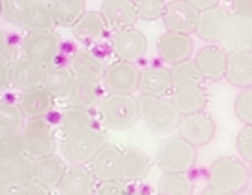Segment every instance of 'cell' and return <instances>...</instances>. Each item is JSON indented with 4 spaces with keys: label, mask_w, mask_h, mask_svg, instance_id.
<instances>
[{
    "label": "cell",
    "mask_w": 252,
    "mask_h": 195,
    "mask_svg": "<svg viewBox=\"0 0 252 195\" xmlns=\"http://www.w3.org/2000/svg\"><path fill=\"white\" fill-rule=\"evenodd\" d=\"M199 9L184 2V0H169L164 4L160 21L164 24L166 32L182 35H193L199 21Z\"/></svg>",
    "instance_id": "cell-9"
},
{
    "label": "cell",
    "mask_w": 252,
    "mask_h": 195,
    "mask_svg": "<svg viewBox=\"0 0 252 195\" xmlns=\"http://www.w3.org/2000/svg\"><path fill=\"white\" fill-rule=\"evenodd\" d=\"M7 177H9V188H19L33 181V159L26 155L7 161Z\"/></svg>",
    "instance_id": "cell-33"
},
{
    "label": "cell",
    "mask_w": 252,
    "mask_h": 195,
    "mask_svg": "<svg viewBox=\"0 0 252 195\" xmlns=\"http://www.w3.org/2000/svg\"><path fill=\"white\" fill-rule=\"evenodd\" d=\"M61 50V37L54 32H32L22 41V57L42 66L56 63Z\"/></svg>",
    "instance_id": "cell-7"
},
{
    "label": "cell",
    "mask_w": 252,
    "mask_h": 195,
    "mask_svg": "<svg viewBox=\"0 0 252 195\" xmlns=\"http://www.w3.org/2000/svg\"><path fill=\"white\" fill-rule=\"evenodd\" d=\"M0 59H6V57H2V56H0ZM6 61H7V59H6Z\"/></svg>",
    "instance_id": "cell-53"
},
{
    "label": "cell",
    "mask_w": 252,
    "mask_h": 195,
    "mask_svg": "<svg viewBox=\"0 0 252 195\" xmlns=\"http://www.w3.org/2000/svg\"><path fill=\"white\" fill-rule=\"evenodd\" d=\"M24 151L30 159H41L56 153V136L44 118L28 120L21 129Z\"/></svg>",
    "instance_id": "cell-6"
},
{
    "label": "cell",
    "mask_w": 252,
    "mask_h": 195,
    "mask_svg": "<svg viewBox=\"0 0 252 195\" xmlns=\"http://www.w3.org/2000/svg\"><path fill=\"white\" fill-rule=\"evenodd\" d=\"M133 2L138 19L144 21H158L166 4V0H133Z\"/></svg>",
    "instance_id": "cell-40"
},
{
    "label": "cell",
    "mask_w": 252,
    "mask_h": 195,
    "mask_svg": "<svg viewBox=\"0 0 252 195\" xmlns=\"http://www.w3.org/2000/svg\"><path fill=\"white\" fill-rule=\"evenodd\" d=\"M72 28H74V35L85 44L103 41L109 33V26L99 11H85Z\"/></svg>",
    "instance_id": "cell-28"
},
{
    "label": "cell",
    "mask_w": 252,
    "mask_h": 195,
    "mask_svg": "<svg viewBox=\"0 0 252 195\" xmlns=\"http://www.w3.org/2000/svg\"><path fill=\"white\" fill-rule=\"evenodd\" d=\"M138 91H140L142 96L169 98V94L173 91L169 68H166V66H147L146 70H140Z\"/></svg>",
    "instance_id": "cell-24"
},
{
    "label": "cell",
    "mask_w": 252,
    "mask_h": 195,
    "mask_svg": "<svg viewBox=\"0 0 252 195\" xmlns=\"http://www.w3.org/2000/svg\"><path fill=\"white\" fill-rule=\"evenodd\" d=\"M195 182L191 181L188 171H162L158 179L160 195H193Z\"/></svg>",
    "instance_id": "cell-31"
},
{
    "label": "cell",
    "mask_w": 252,
    "mask_h": 195,
    "mask_svg": "<svg viewBox=\"0 0 252 195\" xmlns=\"http://www.w3.org/2000/svg\"><path fill=\"white\" fill-rule=\"evenodd\" d=\"M32 4H46V0H32Z\"/></svg>",
    "instance_id": "cell-51"
},
{
    "label": "cell",
    "mask_w": 252,
    "mask_h": 195,
    "mask_svg": "<svg viewBox=\"0 0 252 195\" xmlns=\"http://www.w3.org/2000/svg\"><path fill=\"white\" fill-rule=\"evenodd\" d=\"M140 68L134 63L114 61L105 66L101 83L111 94H134L138 91Z\"/></svg>",
    "instance_id": "cell-10"
},
{
    "label": "cell",
    "mask_w": 252,
    "mask_h": 195,
    "mask_svg": "<svg viewBox=\"0 0 252 195\" xmlns=\"http://www.w3.org/2000/svg\"><path fill=\"white\" fill-rule=\"evenodd\" d=\"M11 195H52V194H50V190H46L44 186L37 184L35 181H32V182H28V184H24V186L15 188V192Z\"/></svg>",
    "instance_id": "cell-44"
},
{
    "label": "cell",
    "mask_w": 252,
    "mask_h": 195,
    "mask_svg": "<svg viewBox=\"0 0 252 195\" xmlns=\"http://www.w3.org/2000/svg\"><path fill=\"white\" fill-rule=\"evenodd\" d=\"M32 0H0V17L7 22L22 28L32 11Z\"/></svg>",
    "instance_id": "cell-34"
},
{
    "label": "cell",
    "mask_w": 252,
    "mask_h": 195,
    "mask_svg": "<svg viewBox=\"0 0 252 195\" xmlns=\"http://www.w3.org/2000/svg\"><path fill=\"white\" fill-rule=\"evenodd\" d=\"M228 15H230V11L224 6H219V4L204 9L199 13V21H197L193 33L199 39H203L206 44H221Z\"/></svg>",
    "instance_id": "cell-14"
},
{
    "label": "cell",
    "mask_w": 252,
    "mask_h": 195,
    "mask_svg": "<svg viewBox=\"0 0 252 195\" xmlns=\"http://www.w3.org/2000/svg\"><path fill=\"white\" fill-rule=\"evenodd\" d=\"M136 101H138V116L146 122L151 131L168 134L177 129L181 114L175 111L169 98L140 96L136 98Z\"/></svg>",
    "instance_id": "cell-4"
},
{
    "label": "cell",
    "mask_w": 252,
    "mask_h": 195,
    "mask_svg": "<svg viewBox=\"0 0 252 195\" xmlns=\"http://www.w3.org/2000/svg\"><path fill=\"white\" fill-rule=\"evenodd\" d=\"M169 101L175 107V111L181 116L203 112L208 107V92L204 89V83L199 85H184L177 87L169 94Z\"/></svg>",
    "instance_id": "cell-15"
},
{
    "label": "cell",
    "mask_w": 252,
    "mask_h": 195,
    "mask_svg": "<svg viewBox=\"0 0 252 195\" xmlns=\"http://www.w3.org/2000/svg\"><path fill=\"white\" fill-rule=\"evenodd\" d=\"M232 15L252 19V0H230Z\"/></svg>",
    "instance_id": "cell-45"
},
{
    "label": "cell",
    "mask_w": 252,
    "mask_h": 195,
    "mask_svg": "<svg viewBox=\"0 0 252 195\" xmlns=\"http://www.w3.org/2000/svg\"><path fill=\"white\" fill-rule=\"evenodd\" d=\"M107 61L101 56H98L94 50L89 46L76 50V54L72 56V74L74 77L89 79V81H101L103 72H105Z\"/></svg>",
    "instance_id": "cell-20"
},
{
    "label": "cell",
    "mask_w": 252,
    "mask_h": 195,
    "mask_svg": "<svg viewBox=\"0 0 252 195\" xmlns=\"http://www.w3.org/2000/svg\"><path fill=\"white\" fill-rule=\"evenodd\" d=\"M26 155L22 142L21 129L19 131H0V161H11Z\"/></svg>",
    "instance_id": "cell-37"
},
{
    "label": "cell",
    "mask_w": 252,
    "mask_h": 195,
    "mask_svg": "<svg viewBox=\"0 0 252 195\" xmlns=\"http://www.w3.org/2000/svg\"><path fill=\"white\" fill-rule=\"evenodd\" d=\"M122 167V149L105 144L89 162V169L96 177V181H112L120 179Z\"/></svg>",
    "instance_id": "cell-21"
},
{
    "label": "cell",
    "mask_w": 252,
    "mask_h": 195,
    "mask_svg": "<svg viewBox=\"0 0 252 195\" xmlns=\"http://www.w3.org/2000/svg\"><path fill=\"white\" fill-rule=\"evenodd\" d=\"M228 50L223 44H204L193 52L191 61L195 63L203 81H219L224 76Z\"/></svg>",
    "instance_id": "cell-12"
},
{
    "label": "cell",
    "mask_w": 252,
    "mask_h": 195,
    "mask_svg": "<svg viewBox=\"0 0 252 195\" xmlns=\"http://www.w3.org/2000/svg\"><path fill=\"white\" fill-rule=\"evenodd\" d=\"M251 184V166L238 157H219L210 164L208 186L230 194H243Z\"/></svg>",
    "instance_id": "cell-1"
},
{
    "label": "cell",
    "mask_w": 252,
    "mask_h": 195,
    "mask_svg": "<svg viewBox=\"0 0 252 195\" xmlns=\"http://www.w3.org/2000/svg\"><path fill=\"white\" fill-rule=\"evenodd\" d=\"M193 52H195V42L191 39V35L164 32L157 41V54L162 63L169 66L191 59Z\"/></svg>",
    "instance_id": "cell-13"
},
{
    "label": "cell",
    "mask_w": 252,
    "mask_h": 195,
    "mask_svg": "<svg viewBox=\"0 0 252 195\" xmlns=\"http://www.w3.org/2000/svg\"><path fill=\"white\" fill-rule=\"evenodd\" d=\"M24 126V116L13 103L0 101V131H19Z\"/></svg>",
    "instance_id": "cell-38"
},
{
    "label": "cell",
    "mask_w": 252,
    "mask_h": 195,
    "mask_svg": "<svg viewBox=\"0 0 252 195\" xmlns=\"http://www.w3.org/2000/svg\"><path fill=\"white\" fill-rule=\"evenodd\" d=\"M61 131L63 134H72V132L83 131V129H89V127L94 126V114H92V109H85V107H74V105H68V109L63 112L61 116Z\"/></svg>",
    "instance_id": "cell-32"
},
{
    "label": "cell",
    "mask_w": 252,
    "mask_h": 195,
    "mask_svg": "<svg viewBox=\"0 0 252 195\" xmlns=\"http://www.w3.org/2000/svg\"><path fill=\"white\" fill-rule=\"evenodd\" d=\"M96 184V177L87 166H70L66 167L57 192L59 195H92Z\"/></svg>",
    "instance_id": "cell-19"
},
{
    "label": "cell",
    "mask_w": 252,
    "mask_h": 195,
    "mask_svg": "<svg viewBox=\"0 0 252 195\" xmlns=\"http://www.w3.org/2000/svg\"><path fill=\"white\" fill-rule=\"evenodd\" d=\"M99 13L107 22L109 30H114V32L134 28V24L138 21L133 0H103Z\"/></svg>",
    "instance_id": "cell-16"
},
{
    "label": "cell",
    "mask_w": 252,
    "mask_h": 195,
    "mask_svg": "<svg viewBox=\"0 0 252 195\" xmlns=\"http://www.w3.org/2000/svg\"><path fill=\"white\" fill-rule=\"evenodd\" d=\"M0 195H11L9 188H0Z\"/></svg>",
    "instance_id": "cell-50"
},
{
    "label": "cell",
    "mask_w": 252,
    "mask_h": 195,
    "mask_svg": "<svg viewBox=\"0 0 252 195\" xmlns=\"http://www.w3.org/2000/svg\"><path fill=\"white\" fill-rule=\"evenodd\" d=\"M17 107H19V111L22 112L24 118H44L54 107V98L46 89L35 87V89L22 91Z\"/></svg>",
    "instance_id": "cell-27"
},
{
    "label": "cell",
    "mask_w": 252,
    "mask_h": 195,
    "mask_svg": "<svg viewBox=\"0 0 252 195\" xmlns=\"http://www.w3.org/2000/svg\"><path fill=\"white\" fill-rule=\"evenodd\" d=\"M54 24L61 28H72L77 19L87 11L85 0H46Z\"/></svg>",
    "instance_id": "cell-29"
},
{
    "label": "cell",
    "mask_w": 252,
    "mask_h": 195,
    "mask_svg": "<svg viewBox=\"0 0 252 195\" xmlns=\"http://www.w3.org/2000/svg\"><path fill=\"white\" fill-rule=\"evenodd\" d=\"M169 77H171V87H184V85H199L204 83L199 70H197L195 63L188 59V61H182L179 65H173L169 68Z\"/></svg>",
    "instance_id": "cell-35"
},
{
    "label": "cell",
    "mask_w": 252,
    "mask_h": 195,
    "mask_svg": "<svg viewBox=\"0 0 252 195\" xmlns=\"http://www.w3.org/2000/svg\"><path fill=\"white\" fill-rule=\"evenodd\" d=\"M184 2H188L191 6L199 9V11H204V9H208V7H214L219 4V0H184Z\"/></svg>",
    "instance_id": "cell-47"
},
{
    "label": "cell",
    "mask_w": 252,
    "mask_h": 195,
    "mask_svg": "<svg viewBox=\"0 0 252 195\" xmlns=\"http://www.w3.org/2000/svg\"><path fill=\"white\" fill-rule=\"evenodd\" d=\"M234 112L243 126L252 124V89L245 87L239 89L238 96L234 99Z\"/></svg>",
    "instance_id": "cell-39"
},
{
    "label": "cell",
    "mask_w": 252,
    "mask_h": 195,
    "mask_svg": "<svg viewBox=\"0 0 252 195\" xmlns=\"http://www.w3.org/2000/svg\"><path fill=\"white\" fill-rule=\"evenodd\" d=\"M72 77H74L72 70L63 66V65H56V63L46 65L44 66V76H42L41 87L46 89L52 94V98H64Z\"/></svg>",
    "instance_id": "cell-30"
},
{
    "label": "cell",
    "mask_w": 252,
    "mask_h": 195,
    "mask_svg": "<svg viewBox=\"0 0 252 195\" xmlns=\"http://www.w3.org/2000/svg\"><path fill=\"white\" fill-rule=\"evenodd\" d=\"M177 134L195 149L204 147L216 136V122L206 111L181 116L179 124H177Z\"/></svg>",
    "instance_id": "cell-8"
},
{
    "label": "cell",
    "mask_w": 252,
    "mask_h": 195,
    "mask_svg": "<svg viewBox=\"0 0 252 195\" xmlns=\"http://www.w3.org/2000/svg\"><path fill=\"white\" fill-rule=\"evenodd\" d=\"M101 87L99 81H89L81 77H72L70 85L66 89L64 99L68 105L74 107H85V109H94L101 101Z\"/></svg>",
    "instance_id": "cell-23"
},
{
    "label": "cell",
    "mask_w": 252,
    "mask_h": 195,
    "mask_svg": "<svg viewBox=\"0 0 252 195\" xmlns=\"http://www.w3.org/2000/svg\"><path fill=\"white\" fill-rule=\"evenodd\" d=\"M111 46L120 61L136 65L147 54V37L136 28L118 30L111 35Z\"/></svg>",
    "instance_id": "cell-11"
},
{
    "label": "cell",
    "mask_w": 252,
    "mask_h": 195,
    "mask_svg": "<svg viewBox=\"0 0 252 195\" xmlns=\"http://www.w3.org/2000/svg\"><path fill=\"white\" fill-rule=\"evenodd\" d=\"M236 151H238V159L251 166L252 161V124L243 126L241 131L236 136Z\"/></svg>",
    "instance_id": "cell-41"
},
{
    "label": "cell",
    "mask_w": 252,
    "mask_h": 195,
    "mask_svg": "<svg viewBox=\"0 0 252 195\" xmlns=\"http://www.w3.org/2000/svg\"><path fill=\"white\" fill-rule=\"evenodd\" d=\"M131 195H147V194H131Z\"/></svg>",
    "instance_id": "cell-52"
},
{
    "label": "cell",
    "mask_w": 252,
    "mask_h": 195,
    "mask_svg": "<svg viewBox=\"0 0 252 195\" xmlns=\"http://www.w3.org/2000/svg\"><path fill=\"white\" fill-rule=\"evenodd\" d=\"M54 26L56 24H54V19H52L48 6L46 4H33L22 28L26 30L28 33H32V32H52Z\"/></svg>",
    "instance_id": "cell-36"
},
{
    "label": "cell",
    "mask_w": 252,
    "mask_h": 195,
    "mask_svg": "<svg viewBox=\"0 0 252 195\" xmlns=\"http://www.w3.org/2000/svg\"><path fill=\"white\" fill-rule=\"evenodd\" d=\"M199 195H238V194H230V192H223V190H217V188H212V186H204Z\"/></svg>",
    "instance_id": "cell-49"
},
{
    "label": "cell",
    "mask_w": 252,
    "mask_h": 195,
    "mask_svg": "<svg viewBox=\"0 0 252 195\" xmlns=\"http://www.w3.org/2000/svg\"><path fill=\"white\" fill-rule=\"evenodd\" d=\"M103 126L111 131H127L140 120L134 94H109L99 101Z\"/></svg>",
    "instance_id": "cell-3"
},
{
    "label": "cell",
    "mask_w": 252,
    "mask_h": 195,
    "mask_svg": "<svg viewBox=\"0 0 252 195\" xmlns=\"http://www.w3.org/2000/svg\"><path fill=\"white\" fill-rule=\"evenodd\" d=\"M0 56L6 57L9 63H13L17 59V44H15L13 37L4 30H0Z\"/></svg>",
    "instance_id": "cell-43"
},
{
    "label": "cell",
    "mask_w": 252,
    "mask_h": 195,
    "mask_svg": "<svg viewBox=\"0 0 252 195\" xmlns=\"http://www.w3.org/2000/svg\"><path fill=\"white\" fill-rule=\"evenodd\" d=\"M226 83L236 89H245L252 83V52L251 50H234L226 56L224 76Z\"/></svg>",
    "instance_id": "cell-17"
},
{
    "label": "cell",
    "mask_w": 252,
    "mask_h": 195,
    "mask_svg": "<svg viewBox=\"0 0 252 195\" xmlns=\"http://www.w3.org/2000/svg\"><path fill=\"white\" fill-rule=\"evenodd\" d=\"M107 144V134L92 126L83 131L66 134L61 142V157L70 166H87L92 157Z\"/></svg>",
    "instance_id": "cell-2"
},
{
    "label": "cell",
    "mask_w": 252,
    "mask_h": 195,
    "mask_svg": "<svg viewBox=\"0 0 252 195\" xmlns=\"http://www.w3.org/2000/svg\"><path fill=\"white\" fill-rule=\"evenodd\" d=\"M151 157L140 147H129L122 151V167H120V179L126 182H136L146 179L151 171Z\"/></svg>",
    "instance_id": "cell-25"
},
{
    "label": "cell",
    "mask_w": 252,
    "mask_h": 195,
    "mask_svg": "<svg viewBox=\"0 0 252 195\" xmlns=\"http://www.w3.org/2000/svg\"><path fill=\"white\" fill-rule=\"evenodd\" d=\"M0 188H9V177H7V161H0Z\"/></svg>",
    "instance_id": "cell-48"
},
{
    "label": "cell",
    "mask_w": 252,
    "mask_h": 195,
    "mask_svg": "<svg viewBox=\"0 0 252 195\" xmlns=\"http://www.w3.org/2000/svg\"><path fill=\"white\" fill-rule=\"evenodd\" d=\"M155 157L162 171H189L197 161V149L179 134H171L160 142Z\"/></svg>",
    "instance_id": "cell-5"
},
{
    "label": "cell",
    "mask_w": 252,
    "mask_h": 195,
    "mask_svg": "<svg viewBox=\"0 0 252 195\" xmlns=\"http://www.w3.org/2000/svg\"><path fill=\"white\" fill-rule=\"evenodd\" d=\"M66 167H68L66 162L61 157H57L56 153L41 157V159H33V181L50 192L57 190Z\"/></svg>",
    "instance_id": "cell-22"
},
{
    "label": "cell",
    "mask_w": 252,
    "mask_h": 195,
    "mask_svg": "<svg viewBox=\"0 0 252 195\" xmlns=\"http://www.w3.org/2000/svg\"><path fill=\"white\" fill-rule=\"evenodd\" d=\"M92 195H131V186H129V182L122 181V179L98 181Z\"/></svg>",
    "instance_id": "cell-42"
},
{
    "label": "cell",
    "mask_w": 252,
    "mask_h": 195,
    "mask_svg": "<svg viewBox=\"0 0 252 195\" xmlns=\"http://www.w3.org/2000/svg\"><path fill=\"white\" fill-rule=\"evenodd\" d=\"M44 76V66L39 63H33L24 57H17L13 63L9 65V83L17 91H28L42 85Z\"/></svg>",
    "instance_id": "cell-18"
},
{
    "label": "cell",
    "mask_w": 252,
    "mask_h": 195,
    "mask_svg": "<svg viewBox=\"0 0 252 195\" xmlns=\"http://www.w3.org/2000/svg\"><path fill=\"white\" fill-rule=\"evenodd\" d=\"M223 46L228 52L234 50H251L252 46V19L228 15V21L224 26Z\"/></svg>",
    "instance_id": "cell-26"
},
{
    "label": "cell",
    "mask_w": 252,
    "mask_h": 195,
    "mask_svg": "<svg viewBox=\"0 0 252 195\" xmlns=\"http://www.w3.org/2000/svg\"><path fill=\"white\" fill-rule=\"evenodd\" d=\"M9 61L6 59H0V89L7 87L9 83Z\"/></svg>",
    "instance_id": "cell-46"
}]
</instances>
